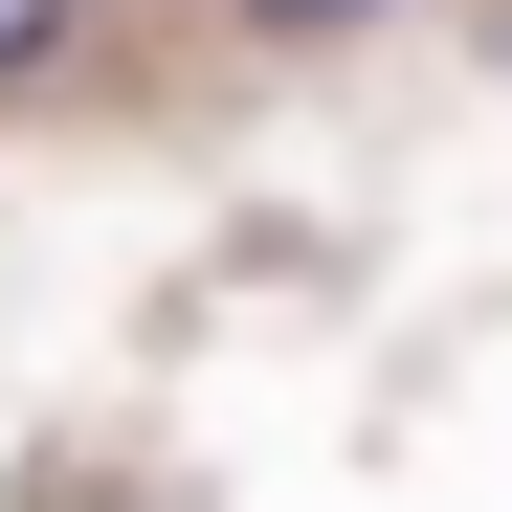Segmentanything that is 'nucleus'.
Returning a JSON list of instances; mask_svg holds the SVG:
<instances>
[{"label":"nucleus","instance_id":"nucleus-1","mask_svg":"<svg viewBox=\"0 0 512 512\" xmlns=\"http://www.w3.org/2000/svg\"><path fill=\"white\" fill-rule=\"evenodd\" d=\"M67 45H90V0H0V90H45Z\"/></svg>","mask_w":512,"mask_h":512},{"label":"nucleus","instance_id":"nucleus-2","mask_svg":"<svg viewBox=\"0 0 512 512\" xmlns=\"http://www.w3.org/2000/svg\"><path fill=\"white\" fill-rule=\"evenodd\" d=\"M245 23H268V45H357L379 0H245Z\"/></svg>","mask_w":512,"mask_h":512}]
</instances>
